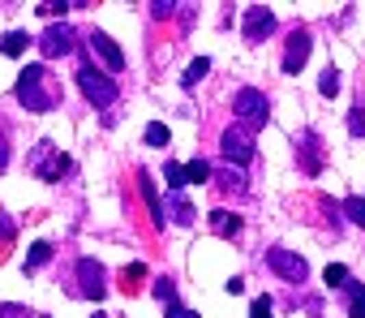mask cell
<instances>
[{"instance_id":"15","label":"cell","mask_w":365,"mask_h":318,"mask_svg":"<svg viewBox=\"0 0 365 318\" xmlns=\"http://www.w3.org/2000/svg\"><path fill=\"white\" fill-rule=\"evenodd\" d=\"M30 43H35V39H30L26 30H9V35L0 39V56H22Z\"/></svg>"},{"instance_id":"7","label":"cell","mask_w":365,"mask_h":318,"mask_svg":"<svg viewBox=\"0 0 365 318\" xmlns=\"http://www.w3.org/2000/svg\"><path fill=\"white\" fill-rule=\"evenodd\" d=\"M77 47V35H73V26H65V22H52L39 35V52L47 56V60H56V56H69Z\"/></svg>"},{"instance_id":"27","label":"cell","mask_w":365,"mask_h":318,"mask_svg":"<svg viewBox=\"0 0 365 318\" xmlns=\"http://www.w3.org/2000/svg\"><path fill=\"white\" fill-rule=\"evenodd\" d=\"M9 168V125L0 121V172Z\"/></svg>"},{"instance_id":"22","label":"cell","mask_w":365,"mask_h":318,"mask_svg":"<svg viewBox=\"0 0 365 318\" xmlns=\"http://www.w3.org/2000/svg\"><path fill=\"white\" fill-rule=\"evenodd\" d=\"M323 280L331 284V289H340V284L348 280V267H340V262H331V267H327V271H323Z\"/></svg>"},{"instance_id":"11","label":"cell","mask_w":365,"mask_h":318,"mask_svg":"<svg viewBox=\"0 0 365 318\" xmlns=\"http://www.w3.org/2000/svg\"><path fill=\"white\" fill-rule=\"evenodd\" d=\"M310 60V30H292L288 47H284V73H297Z\"/></svg>"},{"instance_id":"9","label":"cell","mask_w":365,"mask_h":318,"mask_svg":"<svg viewBox=\"0 0 365 318\" xmlns=\"http://www.w3.org/2000/svg\"><path fill=\"white\" fill-rule=\"evenodd\" d=\"M271 30H275V13L271 9H262V5L245 9V43H262Z\"/></svg>"},{"instance_id":"5","label":"cell","mask_w":365,"mask_h":318,"mask_svg":"<svg viewBox=\"0 0 365 318\" xmlns=\"http://www.w3.org/2000/svg\"><path fill=\"white\" fill-rule=\"evenodd\" d=\"M232 112L241 117V125L253 134L258 125H266V112H271V103H266V95L262 90H253V86H241L232 95Z\"/></svg>"},{"instance_id":"25","label":"cell","mask_w":365,"mask_h":318,"mask_svg":"<svg viewBox=\"0 0 365 318\" xmlns=\"http://www.w3.org/2000/svg\"><path fill=\"white\" fill-rule=\"evenodd\" d=\"M172 219H177V224H189V219H194V206H189L185 198H177L172 202Z\"/></svg>"},{"instance_id":"23","label":"cell","mask_w":365,"mask_h":318,"mask_svg":"<svg viewBox=\"0 0 365 318\" xmlns=\"http://www.w3.org/2000/svg\"><path fill=\"white\" fill-rule=\"evenodd\" d=\"M318 90L327 95V99H331V95H340V73H336V69H327V73H323V82H318Z\"/></svg>"},{"instance_id":"18","label":"cell","mask_w":365,"mask_h":318,"mask_svg":"<svg viewBox=\"0 0 365 318\" xmlns=\"http://www.w3.org/2000/svg\"><path fill=\"white\" fill-rule=\"evenodd\" d=\"M348 318H365V284H348Z\"/></svg>"},{"instance_id":"12","label":"cell","mask_w":365,"mask_h":318,"mask_svg":"<svg viewBox=\"0 0 365 318\" xmlns=\"http://www.w3.org/2000/svg\"><path fill=\"white\" fill-rule=\"evenodd\" d=\"M138 189H142V198H147V206H151L155 228H164V202H160V194H155V181L147 177V172H138Z\"/></svg>"},{"instance_id":"34","label":"cell","mask_w":365,"mask_h":318,"mask_svg":"<svg viewBox=\"0 0 365 318\" xmlns=\"http://www.w3.org/2000/svg\"><path fill=\"white\" fill-rule=\"evenodd\" d=\"M39 318H43V314H39Z\"/></svg>"},{"instance_id":"20","label":"cell","mask_w":365,"mask_h":318,"mask_svg":"<svg viewBox=\"0 0 365 318\" xmlns=\"http://www.w3.org/2000/svg\"><path fill=\"white\" fill-rule=\"evenodd\" d=\"M206 69H211V60H206V56H198V60H194V65H189V69H185V77H181V82H185L189 90H194V86L202 82V77H206Z\"/></svg>"},{"instance_id":"16","label":"cell","mask_w":365,"mask_h":318,"mask_svg":"<svg viewBox=\"0 0 365 318\" xmlns=\"http://www.w3.org/2000/svg\"><path fill=\"white\" fill-rule=\"evenodd\" d=\"M142 280H147V262H129V267L121 271V289H125V293H138Z\"/></svg>"},{"instance_id":"1","label":"cell","mask_w":365,"mask_h":318,"mask_svg":"<svg viewBox=\"0 0 365 318\" xmlns=\"http://www.w3.org/2000/svg\"><path fill=\"white\" fill-rule=\"evenodd\" d=\"M13 99H18L26 112H52L60 103V86L47 77L43 65H26L18 73V82H13Z\"/></svg>"},{"instance_id":"28","label":"cell","mask_w":365,"mask_h":318,"mask_svg":"<svg viewBox=\"0 0 365 318\" xmlns=\"http://www.w3.org/2000/svg\"><path fill=\"white\" fill-rule=\"evenodd\" d=\"M13 236H18V228H13V219H9L5 211H0V245H9Z\"/></svg>"},{"instance_id":"26","label":"cell","mask_w":365,"mask_h":318,"mask_svg":"<svg viewBox=\"0 0 365 318\" xmlns=\"http://www.w3.org/2000/svg\"><path fill=\"white\" fill-rule=\"evenodd\" d=\"M155 297H160L164 306H172V301H177V289H172V280H155Z\"/></svg>"},{"instance_id":"30","label":"cell","mask_w":365,"mask_h":318,"mask_svg":"<svg viewBox=\"0 0 365 318\" xmlns=\"http://www.w3.org/2000/svg\"><path fill=\"white\" fill-rule=\"evenodd\" d=\"M348 130H353L357 138L365 134V112H361V108H353V117H348Z\"/></svg>"},{"instance_id":"32","label":"cell","mask_w":365,"mask_h":318,"mask_svg":"<svg viewBox=\"0 0 365 318\" xmlns=\"http://www.w3.org/2000/svg\"><path fill=\"white\" fill-rule=\"evenodd\" d=\"M65 9H73V5H39L35 13H39V18H60Z\"/></svg>"},{"instance_id":"21","label":"cell","mask_w":365,"mask_h":318,"mask_svg":"<svg viewBox=\"0 0 365 318\" xmlns=\"http://www.w3.org/2000/svg\"><path fill=\"white\" fill-rule=\"evenodd\" d=\"M344 215L353 219V224H365V198H348L344 202Z\"/></svg>"},{"instance_id":"19","label":"cell","mask_w":365,"mask_h":318,"mask_svg":"<svg viewBox=\"0 0 365 318\" xmlns=\"http://www.w3.org/2000/svg\"><path fill=\"white\" fill-rule=\"evenodd\" d=\"M142 138H147V147H168V142H172V134H168V125H160V121H151L147 125V134H142Z\"/></svg>"},{"instance_id":"3","label":"cell","mask_w":365,"mask_h":318,"mask_svg":"<svg viewBox=\"0 0 365 318\" xmlns=\"http://www.w3.org/2000/svg\"><path fill=\"white\" fill-rule=\"evenodd\" d=\"M77 86H82V95L95 108H112L116 103V82L99 65H82V69H77Z\"/></svg>"},{"instance_id":"6","label":"cell","mask_w":365,"mask_h":318,"mask_svg":"<svg viewBox=\"0 0 365 318\" xmlns=\"http://www.w3.org/2000/svg\"><path fill=\"white\" fill-rule=\"evenodd\" d=\"M219 155H224L228 164H249V159H253V134L245 130V125L224 130V138H219Z\"/></svg>"},{"instance_id":"33","label":"cell","mask_w":365,"mask_h":318,"mask_svg":"<svg viewBox=\"0 0 365 318\" xmlns=\"http://www.w3.org/2000/svg\"><path fill=\"white\" fill-rule=\"evenodd\" d=\"M164 318H198V314H194V310H185L181 301H172V306H168V314H164Z\"/></svg>"},{"instance_id":"10","label":"cell","mask_w":365,"mask_h":318,"mask_svg":"<svg viewBox=\"0 0 365 318\" xmlns=\"http://www.w3.org/2000/svg\"><path fill=\"white\" fill-rule=\"evenodd\" d=\"M86 47H90V52L99 56V60H103V65L112 69V73H116V69H125V52H121V47L103 35V30H90V35H86Z\"/></svg>"},{"instance_id":"8","label":"cell","mask_w":365,"mask_h":318,"mask_svg":"<svg viewBox=\"0 0 365 318\" xmlns=\"http://www.w3.org/2000/svg\"><path fill=\"white\" fill-rule=\"evenodd\" d=\"M266 267H271L275 276H284L288 284H305V276H310L305 258L292 254V249H266Z\"/></svg>"},{"instance_id":"17","label":"cell","mask_w":365,"mask_h":318,"mask_svg":"<svg viewBox=\"0 0 365 318\" xmlns=\"http://www.w3.org/2000/svg\"><path fill=\"white\" fill-rule=\"evenodd\" d=\"M206 181H211V164H206V159L185 164V185H206Z\"/></svg>"},{"instance_id":"24","label":"cell","mask_w":365,"mask_h":318,"mask_svg":"<svg viewBox=\"0 0 365 318\" xmlns=\"http://www.w3.org/2000/svg\"><path fill=\"white\" fill-rule=\"evenodd\" d=\"M164 177H168L172 189H185V164H168V168H164Z\"/></svg>"},{"instance_id":"29","label":"cell","mask_w":365,"mask_h":318,"mask_svg":"<svg viewBox=\"0 0 365 318\" xmlns=\"http://www.w3.org/2000/svg\"><path fill=\"white\" fill-rule=\"evenodd\" d=\"M249 318H271V297H258L249 306Z\"/></svg>"},{"instance_id":"14","label":"cell","mask_w":365,"mask_h":318,"mask_svg":"<svg viewBox=\"0 0 365 318\" xmlns=\"http://www.w3.org/2000/svg\"><path fill=\"white\" fill-rule=\"evenodd\" d=\"M43 262H52V245H47V241H35V245H30V254H26V262H22V271L35 276Z\"/></svg>"},{"instance_id":"2","label":"cell","mask_w":365,"mask_h":318,"mask_svg":"<svg viewBox=\"0 0 365 318\" xmlns=\"http://www.w3.org/2000/svg\"><path fill=\"white\" fill-rule=\"evenodd\" d=\"M73 293L86 297V301H103V293H108V271H103V262L77 258V262H73Z\"/></svg>"},{"instance_id":"31","label":"cell","mask_w":365,"mask_h":318,"mask_svg":"<svg viewBox=\"0 0 365 318\" xmlns=\"http://www.w3.org/2000/svg\"><path fill=\"white\" fill-rule=\"evenodd\" d=\"M0 318H39V314H30L22 306H0Z\"/></svg>"},{"instance_id":"13","label":"cell","mask_w":365,"mask_h":318,"mask_svg":"<svg viewBox=\"0 0 365 318\" xmlns=\"http://www.w3.org/2000/svg\"><path fill=\"white\" fill-rule=\"evenodd\" d=\"M211 232L215 236H236L241 232V215H232V211L219 206V211H211Z\"/></svg>"},{"instance_id":"4","label":"cell","mask_w":365,"mask_h":318,"mask_svg":"<svg viewBox=\"0 0 365 318\" xmlns=\"http://www.w3.org/2000/svg\"><path fill=\"white\" fill-rule=\"evenodd\" d=\"M69 168H73V164H69V155H60L56 142H39L35 155H30V172H35L39 181H52V185H56Z\"/></svg>"}]
</instances>
